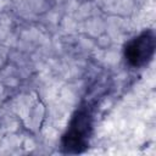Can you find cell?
Returning <instances> with one entry per match:
<instances>
[{
	"instance_id": "7a4b0ae2",
	"label": "cell",
	"mask_w": 156,
	"mask_h": 156,
	"mask_svg": "<svg viewBox=\"0 0 156 156\" xmlns=\"http://www.w3.org/2000/svg\"><path fill=\"white\" fill-rule=\"evenodd\" d=\"M156 40L154 32L146 30L133 38L124 48L126 61L132 67H141L146 65L154 56Z\"/></svg>"
},
{
	"instance_id": "6da1fadb",
	"label": "cell",
	"mask_w": 156,
	"mask_h": 156,
	"mask_svg": "<svg viewBox=\"0 0 156 156\" xmlns=\"http://www.w3.org/2000/svg\"><path fill=\"white\" fill-rule=\"evenodd\" d=\"M91 133V117L87 108L77 111L62 136V149L67 154L83 152L89 144Z\"/></svg>"
}]
</instances>
